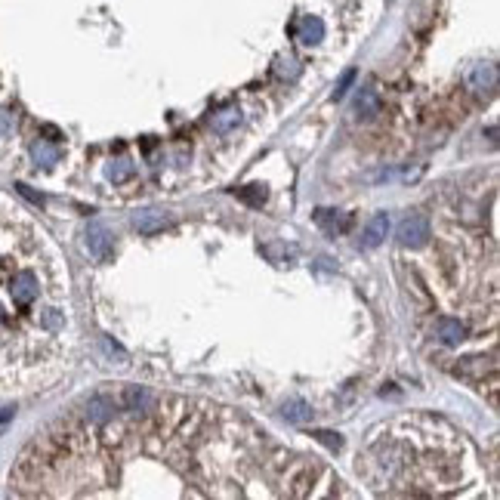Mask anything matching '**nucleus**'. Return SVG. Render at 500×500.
Returning <instances> with one entry per match:
<instances>
[{
	"mask_svg": "<svg viewBox=\"0 0 500 500\" xmlns=\"http://www.w3.org/2000/svg\"><path fill=\"white\" fill-rule=\"evenodd\" d=\"M235 195H238L244 204L250 207H262V201H266V189L262 186H244V189H235Z\"/></svg>",
	"mask_w": 500,
	"mask_h": 500,
	"instance_id": "nucleus-16",
	"label": "nucleus"
},
{
	"mask_svg": "<svg viewBox=\"0 0 500 500\" xmlns=\"http://www.w3.org/2000/svg\"><path fill=\"white\" fill-rule=\"evenodd\" d=\"M315 439H318V442H325L327 448H334V451H340V448H343V439H340V436H334V432H315Z\"/></svg>",
	"mask_w": 500,
	"mask_h": 500,
	"instance_id": "nucleus-21",
	"label": "nucleus"
},
{
	"mask_svg": "<svg viewBox=\"0 0 500 500\" xmlns=\"http://www.w3.org/2000/svg\"><path fill=\"white\" fill-rule=\"evenodd\" d=\"M44 327H50V331H59V327H62V315H59L56 309H47V315H44Z\"/></svg>",
	"mask_w": 500,
	"mask_h": 500,
	"instance_id": "nucleus-22",
	"label": "nucleus"
},
{
	"mask_svg": "<svg viewBox=\"0 0 500 500\" xmlns=\"http://www.w3.org/2000/svg\"><path fill=\"white\" fill-rule=\"evenodd\" d=\"M396 238H398L401 247H420V244H426V238H430V222H426V216H423V213H407L405 220L398 222Z\"/></svg>",
	"mask_w": 500,
	"mask_h": 500,
	"instance_id": "nucleus-2",
	"label": "nucleus"
},
{
	"mask_svg": "<svg viewBox=\"0 0 500 500\" xmlns=\"http://www.w3.org/2000/svg\"><path fill=\"white\" fill-rule=\"evenodd\" d=\"M0 321H3V309H0Z\"/></svg>",
	"mask_w": 500,
	"mask_h": 500,
	"instance_id": "nucleus-26",
	"label": "nucleus"
},
{
	"mask_svg": "<svg viewBox=\"0 0 500 500\" xmlns=\"http://www.w3.org/2000/svg\"><path fill=\"white\" fill-rule=\"evenodd\" d=\"M31 157H35L41 167H52V164H59V148L47 140H37V142H31Z\"/></svg>",
	"mask_w": 500,
	"mask_h": 500,
	"instance_id": "nucleus-14",
	"label": "nucleus"
},
{
	"mask_svg": "<svg viewBox=\"0 0 500 500\" xmlns=\"http://www.w3.org/2000/svg\"><path fill=\"white\" fill-rule=\"evenodd\" d=\"M297 37H300V44H306V47H315V44L325 41V22H321L318 16H306L300 22Z\"/></svg>",
	"mask_w": 500,
	"mask_h": 500,
	"instance_id": "nucleus-9",
	"label": "nucleus"
},
{
	"mask_svg": "<svg viewBox=\"0 0 500 500\" xmlns=\"http://www.w3.org/2000/svg\"><path fill=\"white\" fill-rule=\"evenodd\" d=\"M16 130V115L10 108H0V136H12Z\"/></svg>",
	"mask_w": 500,
	"mask_h": 500,
	"instance_id": "nucleus-20",
	"label": "nucleus"
},
{
	"mask_svg": "<svg viewBox=\"0 0 500 500\" xmlns=\"http://www.w3.org/2000/svg\"><path fill=\"white\" fill-rule=\"evenodd\" d=\"M436 327H439V337H442V343H448V346H457L460 340L466 337V327L460 325L457 318H439Z\"/></svg>",
	"mask_w": 500,
	"mask_h": 500,
	"instance_id": "nucleus-11",
	"label": "nucleus"
},
{
	"mask_svg": "<svg viewBox=\"0 0 500 500\" xmlns=\"http://www.w3.org/2000/svg\"><path fill=\"white\" fill-rule=\"evenodd\" d=\"M386 235H390V213H374L371 220H367L365 232H361V244L365 247H380Z\"/></svg>",
	"mask_w": 500,
	"mask_h": 500,
	"instance_id": "nucleus-5",
	"label": "nucleus"
},
{
	"mask_svg": "<svg viewBox=\"0 0 500 500\" xmlns=\"http://www.w3.org/2000/svg\"><path fill=\"white\" fill-rule=\"evenodd\" d=\"M124 405H127V411H148L151 392L142 390V386H127V390H124Z\"/></svg>",
	"mask_w": 500,
	"mask_h": 500,
	"instance_id": "nucleus-13",
	"label": "nucleus"
},
{
	"mask_svg": "<svg viewBox=\"0 0 500 500\" xmlns=\"http://www.w3.org/2000/svg\"><path fill=\"white\" fill-rule=\"evenodd\" d=\"M87 417L90 420H96V423H102V420H108L111 417V405L105 398H90V405H87Z\"/></svg>",
	"mask_w": 500,
	"mask_h": 500,
	"instance_id": "nucleus-17",
	"label": "nucleus"
},
{
	"mask_svg": "<svg viewBox=\"0 0 500 500\" xmlns=\"http://www.w3.org/2000/svg\"><path fill=\"white\" fill-rule=\"evenodd\" d=\"M466 81H470V87L476 90V93L494 90V87H497V68H494L491 62H479V65H472V68H470Z\"/></svg>",
	"mask_w": 500,
	"mask_h": 500,
	"instance_id": "nucleus-6",
	"label": "nucleus"
},
{
	"mask_svg": "<svg viewBox=\"0 0 500 500\" xmlns=\"http://www.w3.org/2000/svg\"><path fill=\"white\" fill-rule=\"evenodd\" d=\"M281 414H285V420H291V423H306V420L312 417V407L302 398H287L285 405H281Z\"/></svg>",
	"mask_w": 500,
	"mask_h": 500,
	"instance_id": "nucleus-12",
	"label": "nucleus"
},
{
	"mask_svg": "<svg viewBox=\"0 0 500 500\" xmlns=\"http://www.w3.org/2000/svg\"><path fill=\"white\" fill-rule=\"evenodd\" d=\"M315 222H318L327 235H337V232H346L352 220L346 213H340V210H325L321 207V210H315Z\"/></svg>",
	"mask_w": 500,
	"mask_h": 500,
	"instance_id": "nucleus-8",
	"label": "nucleus"
},
{
	"mask_svg": "<svg viewBox=\"0 0 500 500\" xmlns=\"http://www.w3.org/2000/svg\"><path fill=\"white\" fill-rule=\"evenodd\" d=\"M167 222H170V216L164 213V210H157V207H146V210H136V213H133V226L140 229L142 235L161 232Z\"/></svg>",
	"mask_w": 500,
	"mask_h": 500,
	"instance_id": "nucleus-3",
	"label": "nucleus"
},
{
	"mask_svg": "<svg viewBox=\"0 0 500 500\" xmlns=\"http://www.w3.org/2000/svg\"><path fill=\"white\" fill-rule=\"evenodd\" d=\"M87 250L93 260H111V253H115V235H111V229L105 226L102 220H90L87 226Z\"/></svg>",
	"mask_w": 500,
	"mask_h": 500,
	"instance_id": "nucleus-1",
	"label": "nucleus"
},
{
	"mask_svg": "<svg viewBox=\"0 0 500 500\" xmlns=\"http://www.w3.org/2000/svg\"><path fill=\"white\" fill-rule=\"evenodd\" d=\"M102 346H105V352H108V355H117V358H121V361H127V352H124V349H121V346H117V343H111L108 337L102 340Z\"/></svg>",
	"mask_w": 500,
	"mask_h": 500,
	"instance_id": "nucleus-24",
	"label": "nucleus"
},
{
	"mask_svg": "<svg viewBox=\"0 0 500 500\" xmlns=\"http://www.w3.org/2000/svg\"><path fill=\"white\" fill-rule=\"evenodd\" d=\"M16 189H19V195H25V198H28V201H35V204H44V195H37L35 189H31V186H25V182H19Z\"/></svg>",
	"mask_w": 500,
	"mask_h": 500,
	"instance_id": "nucleus-23",
	"label": "nucleus"
},
{
	"mask_svg": "<svg viewBox=\"0 0 500 500\" xmlns=\"http://www.w3.org/2000/svg\"><path fill=\"white\" fill-rule=\"evenodd\" d=\"M238 124H241L238 108H222L210 117V127H213V133H220V136H229L232 130H238Z\"/></svg>",
	"mask_w": 500,
	"mask_h": 500,
	"instance_id": "nucleus-10",
	"label": "nucleus"
},
{
	"mask_svg": "<svg viewBox=\"0 0 500 500\" xmlns=\"http://www.w3.org/2000/svg\"><path fill=\"white\" fill-rule=\"evenodd\" d=\"M275 71H278L281 77H287V81H297V77H300V62H297V59H291V56H287V59L281 56L278 65H275Z\"/></svg>",
	"mask_w": 500,
	"mask_h": 500,
	"instance_id": "nucleus-19",
	"label": "nucleus"
},
{
	"mask_svg": "<svg viewBox=\"0 0 500 500\" xmlns=\"http://www.w3.org/2000/svg\"><path fill=\"white\" fill-rule=\"evenodd\" d=\"M10 420H12V407H0V430H3Z\"/></svg>",
	"mask_w": 500,
	"mask_h": 500,
	"instance_id": "nucleus-25",
	"label": "nucleus"
},
{
	"mask_svg": "<svg viewBox=\"0 0 500 500\" xmlns=\"http://www.w3.org/2000/svg\"><path fill=\"white\" fill-rule=\"evenodd\" d=\"M105 176H108L111 182H124L133 176V161L130 157H115V161L108 164V170H105Z\"/></svg>",
	"mask_w": 500,
	"mask_h": 500,
	"instance_id": "nucleus-15",
	"label": "nucleus"
},
{
	"mask_svg": "<svg viewBox=\"0 0 500 500\" xmlns=\"http://www.w3.org/2000/svg\"><path fill=\"white\" fill-rule=\"evenodd\" d=\"M37 278L25 269V272H16V278H12V300L19 302V306H28V302L37 300Z\"/></svg>",
	"mask_w": 500,
	"mask_h": 500,
	"instance_id": "nucleus-4",
	"label": "nucleus"
},
{
	"mask_svg": "<svg viewBox=\"0 0 500 500\" xmlns=\"http://www.w3.org/2000/svg\"><path fill=\"white\" fill-rule=\"evenodd\" d=\"M355 115L358 121H374L380 115V93L374 87H361L355 96Z\"/></svg>",
	"mask_w": 500,
	"mask_h": 500,
	"instance_id": "nucleus-7",
	"label": "nucleus"
},
{
	"mask_svg": "<svg viewBox=\"0 0 500 500\" xmlns=\"http://www.w3.org/2000/svg\"><path fill=\"white\" fill-rule=\"evenodd\" d=\"M355 84V68H346L343 75H340V81H337V87H334V93H331V99L334 102H340L346 93H349V87Z\"/></svg>",
	"mask_w": 500,
	"mask_h": 500,
	"instance_id": "nucleus-18",
	"label": "nucleus"
}]
</instances>
